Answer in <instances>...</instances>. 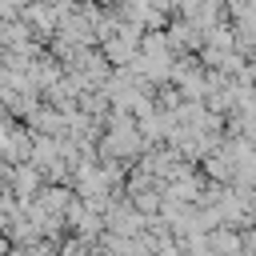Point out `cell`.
<instances>
[{
    "mask_svg": "<svg viewBox=\"0 0 256 256\" xmlns=\"http://www.w3.org/2000/svg\"><path fill=\"white\" fill-rule=\"evenodd\" d=\"M60 256H96V248H92V240H84V236H68V240L60 244Z\"/></svg>",
    "mask_w": 256,
    "mask_h": 256,
    "instance_id": "cell-1",
    "label": "cell"
},
{
    "mask_svg": "<svg viewBox=\"0 0 256 256\" xmlns=\"http://www.w3.org/2000/svg\"><path fill=\"white\" fill-rule=\"evenodd\" d=\"M8 248H12V236L0 228V256H8Z\"/></svg>",
    "mask_w": 256,
    "mask_h": 256,
    "instance_id": "cell-2",
    "label": "cell"
}]
</instances>
